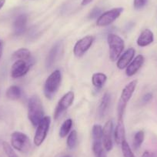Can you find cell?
I'll return each mask as SVG.
<instances>
[{"label":"cell","mask_w":157,"mask_h":157,"mask_svg":"<svg viewBox=\"0 0 157 157\" xmlns=\"http://www.w3.org/2000/svg\"><path fill=\"white\" fill-rule=\"evenodd\" d=\"M43 102L38 96L30 97L28 102V119L34 127H37L44 118Z\"/></svg>","instance_id":"6da1fadb"},{"label":"cell","mask_w":157,"mask_h":157,"mask_svg":"<svg viewBox=\"0 0 157 157\" xmlns=\"http://www.w3.org/2000/svg\"><path fill=\"white\" fill-rule=\"evenodd\" d=\"M138 84L137 80H132L127 84L126 86L123 88L122 91L121 96H120L119 102H118L117 106V114H118V120H123V116H124L125 110L127 106L128 102H129L130 99L132 98L136 88Z\"/></svg>","instance_id":"7a4b0ae2"},{"label":"cell","mask_w":157,"mask_h":157,"mask_svg":"<svg viewBox=\"0 0 157 157\" xmlns=\"http://www.w3.org/2000/svg\"><path fill=\"white\" fill-rule=\"evenodd\" d=\"M62 82V73L59 70L56 69L52 72L46 78L44 84V95L47 99H52L56 94L59 89Z\"/></svg>","instance_id":"3957f363"},{"label":"cell","mask_w":157,"mask_h":157,"mask_svg":"<svg viewBox=\"0 0 157 157\" xmlns=\"http://www.w3.org/2000/svg\"><path fill=\"white\" fill-rule=\"evenodd\" d=\"M107 43L109 49L110 60L115 62L120 58L122 52L124 50V40L118 35L110 33L107 36Z\"/></svg>","instance_id":"277c9868"},{"label":"cell","mask_w":157,"mask_h":157,"mask_svg":"<svg viewBox=\"0 0 157 157\" xmlns=\"http://www.w3.org/2000/svg\"><path fill=\"white\" fill-rule=\"evenodd\" d=\"M11 146L22 153H27L32 148L31 141L28 136L19 131L13 132L11 135Z\"/></svg>","instance_id":"5b68a950"},{"label":"cell","mask_w":157,"mask_h":157,"mask_svg":"<svg viewBox=\"0 0 157 157\" xmlns=\"http://www.w3.org/2000/svg\"><path fill=\"white\" fill-rule=\"evenodd\" d=\"M51 124V118L49 116H45L42 121L38 125L36 129V134H35L34 143L36 146H40L43 143L44 140L47 136L48 132H49V127Z\"/></svg>","instance_id":"8992f818"},{"label":"cell","mask_w":157,"mask_h":157,"mask_svg":"<svg viewBox=\"0 0 157 157\" xmlns=\"http://www.w3.org/2000/svg\"><path fill=\"white\" fill-rule=\"evenodd\" d=\"M123 12V8L119 7V8H114L102 13L101 16L97 19L96 25L99 27L108 26L120 17Z\"/></svg>","instance_id":"52a82bcc"},{"label":"cell","mask_w":157,"mask_h":157,"mask_svg":"<svg viewBox=\"0 0 157 157\" xmlns=\"http://www.w3.org/2000/svg\"><path fill=\"white\" fill-rule=\"evenodd\" d=\"M93 42H94V38L92 36H86L78 39L73 48L74 56L77 58L83 56L86 52L91 48Z\"/></svg>","instance_id":"ba28073f"},{"label":"cell","mask_w":157,"mask_h":157,"mask_svg":"<svg viewBox=\"0 0 157 157\" xmlns=\"http://www.w3.org/2000/svg\"><path fill=\"white\" fill-rule=\"evenodd\" d=\"M75 99V94L72 91L68 92L59 101L58 105L54 113V119L57 120L65 111L68 109L72 105Z\"/></svg>","instance_id":"9c48e42d"},{"label":"cell","mask_w":157,"mask_h":157,"mask_svg":"<svg viewBox=\"0 0 157 157\" xmlns=\"http://www.w3.org/2000/svg\"><path fill=\"white\" fill-rule=\"evenodd\" d=\"M113 123L112 120H109L105 123L103 128H102V142L104 149L106 152H109L113 148Z\"/></svg>","instance_id":"30bf717a"},{"label":"cell","mask_w":157,"mask_h":157,"mask_svg":"<svg viewBox=\"0 0 157 157\" xmlns=\"http://www.w3.org/2000/svg\"><path fill=\"white\" fill-rule=\"evenodd\" d=\"M33 66L30 63L24 60H16L11 68V76L13 78H21L26 75L27 72Z\"/></svg>","instance_id":"8fae6325"},{"label":"cell","mask_w":157,"mask_h":157,"mask_svg":"<svg viewBox=\"0 0 157 157\" xmlns=\"http://www.w3.org/2000/svg\"><path fill=\"white\" fill-rule=\"evenodd\" d=\"M145 58L143 55H138L132 60L130 63L126 68V75L131 77L135 75L143 66Z\"/></svg>","instance_id":"7c38bea8"},{"label":"cell","mask_w":157,"mask_h":157,"mask_svg":"<svg viewBox=\"0 0 157 157\" xmlns=\"http://www.w3.org/2000/svg\"><path fill=\"white\" fill-rule=\"evenodd\" d=\"M136 50L134 48H129L124 53L122 56H120V58L118 59L117 66L118 69H124L128 66V65L132 62V60L134 59V56H135Z\"/></svg>","instance_id":"4fadbf2b"},{"label":"cell","mask_w":157,"mask_h":157,"mask_svg":"<svg viewBox=\"0 0 157 157\" xmlns=\"http://www.w3.org/2000/svg\"><path fill=\"white\" fill-rule=\"evenodd\" d=\"M27 20L28 18L25 14H21L16 17L13 22V28H14V33L16 36H21L25 33L26 29Z\"/></svg>","instance_id":"5bb4252c"},{"label":"cell","mask_w":157,"mask_h":157,"mask_svg":"<svg viewBox=\"0 0 157 157\" xmlns=\"http://www.w3.org/2000/svg\"><path fill=\"white\" fill-rule=\"evenodd\" d=\"M154 41L153 33L149 29H146L140 33V36L137 39L136 43L140 47H146L149 46Z\"/></svg>","instance_id":"9a60e30c"},{"label":"cell","mask_w":157,"mask_h":157,"mask_svg":"<svg viewBox=\"0 0 157 157\" xmlns=\"http://www.w3.org/2000/svg\"><path fill=\"white\" fill-rule=\"evenodd\" d=\"M62 49V43L61 42H58L56 43L51 49L49 50V53H48L46 59V68L49 69L52 66V65L55 63L56 59L58 57L59 53L60 50Z\"/></svg>","instance_id":"2e32d148"},{"label":"cell","mask_w":157,"mask_h":157,"mask_svg":"<svg viewBox=\"0 0 157 157\" xmlns=\"http://www.w3.org/2000/svg\"><path fill=\"white\" fill-rule=\"evenodd\" d=\"M12 58L16 61V60H24V61L29 62L32 65L34 64V59L32 57L31 52L25 48H21V49L15 51L13 52Z\"/></svg>","instance_id":"e0dca14e"},{"label":"cell","mask_w":157,"mask_h":157,"mask_svg":"<svg viewBox=\"0 0 157 157\" xmlns=\"http://www.w3.org/2000/svg\"><path fill=\"white\" fill-rule=\"evenodd\" d=\"M114 139L116 144L121 145L124 140H126V131L123 120H118L117 125L114 130Z\"/></svg>","instance_id":"ac0fdd59"},{"label":"cell","mask_w":157,"mask_h":157,"mask_svg":"<svg viewBox=\"0 0 157 157\" xmlns=\"http://www.w3.org/2000/svg\"><path fill=\"white\" fill-rule=\"evenodd\" d=\"M110 103V94L109 93H105L102 96L100 101L99 107H98V116L99 118H103L108 111L109 106Z\"/></svg>","instance_id":"d6986e66"},{"label":"cell","mask_w":157,"mask_h":157,"mask_svg":"<svg viewBox=\"0 0 157 157\" xmlns=\"http://www.w3.org/2000/svg\"><path fill=\"white\" fill-rule=\"evenodd\" d=\"M107 80V76L105 74L102 72H96L94 73L92 76V82L95 88L100 90L105 85V82Z\"/></svg>","instance_id":"ffe728a7"},{"label":"cell","mask_w":157,"mask_h":157,"mask_svg":"<svg viewBox=\"0 0 157 157\" xmlns=\"http://www.w3.org/2000/svg\"><path fill=\"white\" fill-rule=\"evenodd\" d=\"M6 96L11 100H17L22 96V90L17 86H11L7 90Z\"/></svg>","instance_id":"44dd1931"},{"label":"cell","mask_w":157,"mask_h":157,"mask_svg":"<svg viewBox=\"0 0 157 157\" xmlns=\"http://www.w3.org/2000/svg\"><path fill=\"white\" fill-rule=\"evenodd\" d=\"M67 146L69 149H74L78 144V134L75 130L71 131L67 137Z\"/></svg>","instance_id":"7402d4cb"},{"label":"cell","mask_w":157,"mask_h":157,"mask_svg":"<svg viewBox=\"0 0 157 157\" xmlns=\"http://www.w3.org/2000/svg\"><path fill=\"white\" fill-rule=\"evenodd\" d=\"M72 126V120L71 119H68L62 124L59 130V136L61 138H65L66 136L69 135L70 132L71 128Z\"/></svg>","instance_id":"603a6c76"},{"label":"cell","mask_w":157,"mask_h":157,"mask_svg":"<svg viewBox=\"0 0 157 157\" xmlns=\"http://www.w3.org/2000/svg\"><path fill=\"white\" fill-rule=\"evenodd\" d=\"M145 139V132L143 130H140L135 134L133 139V143H132V145H133V148L137 150L138 149H140V146L143 144V141H144Z\"/></svg>","instance_id":"cb8c5ba5"},{"label":"cell","mask_w":157,"mask_h":157,"mask_svg":"<svg viewBox=\"0 0 157 157\" xmlns=\"http://www.w3.org/2000/svg\"><path fill=\"white\" fill-rule=\"evenodd\" d=\"M92 136L93 141H102V127L99 124H95L92 129Z\"/></svg>","instance_id":"d4e9b609"},{"label":"cell","mask_w":157,"mask_h":157,"mask_svg":"<svg viewBox=\"0 0 157 157\" xmlns=\"http://www.w3.org/2000/svg\"><path fill=\"white\" fill-rule=\"evenodd\" d=\"M122 151H123V157H136L134 155L133 152H132V149L129 146V143L124 140V141L122 143Z\"/></svg>","instance_id":"484cf974"},{"label":"cell","mask_w":157,"mask_h":157,"mask_svg":"<svg viewBox=\"0 0 157 157\" xmlns=\"http://www.w3.org/2000/svg\"><path fill=\"white\" fill-rule=\"evenodd\" d=\"M2 148L7 157H19L13 149V146L9 144L7 142H2Z\"/></svg>","instance_id":"4316f807"},{"label":"cell","mask_w":157,"mask_h":157,"mask_svg":"<svg viewBox=\"0 0 157 157\" xmlns=\"http://www.w3.org/2000/svg\"><path fill=\"white\" fill-rule=\"evenodd\" d=\"M101 14H102V10L99 8L96 7V8H94L90 12V15H89V18L90 19H96V18H99L101 16Z\"/></svg>","instance_id":"83f0119b"},{"label":"cell","mask_w":157,"mask_h":157,"mask_svg":"<svg viewBox=\"0 0 157 157\" xmlns=\"http://www.w3.org/2000/svg\"><path fill=\"white\" fill-rule=\"evenodd\" d=\"M147 0H134L133 6L136 10H140L146 6Z\"/></svg>","instance_id":"f1b7e54d"},{"label":"cell","mask_w":157,"mask_h":157,"mask_svg":"<svg viewBox=\"0 0 157 157\" xmlns=\"http://www.w3.org/2000/svg\"><path fill=\"white\" fill-rule=\"evenodd\" d=\"M152 98H153V95H152V93H148L143 96V99H142V102H143V103H145V104L148 103V102H149L151 100H152Z\"/></svg>","instance_id":"f546056e"},{"label":"cell","mask_w":157,"mask_h":157,"mask_svg":"<svg viewBox=\"0 0 157 157\" xmlns=\"http://www.w3.org/2000/svg\"><path fill=\"white\" fill-rule=\"evenodd\" d=\"M142 157H154V154L149 150L145 151L142 155Z\"/></svg>","instance_id":"4dcf8cb0"},{"label":"cell","mask_w":157,"mask_h":157,"mask_svg":"<svg viewBox=\"0 0 157 157\" xmlns=\"http://www.w3.org/2000/svg\"><path fill=\"white\" fill-rule=\"evenodd\" d=\"M96 157H107L106 152H105V150H103L102 152H101L100 153L98 154L97 155H96Z\"/></svg>","instance_id":"1f68e13d"},{"label":"cell","mask_w":157,"mask_h":157,"mask_svg":"<svg viewBox=\"0 0 157 157\" xmlns=\"http://www.w3.org/2000/svg\"><path fill=\"white\" fill-rule=\"evenodd\" d=\"M93 0H82V6H87L90 4Z\"/></svg>","instance_id":"d6a6232c"},{"label":"cell","mask_w":157,"mask_h":157,"mask_svg":"<svg viewBox=\"0 0 157 157\" xmlns=\"http://www.w3.org/2000/svg\"><path fill=\"white\" fill-rule=\"evenodd\" d=\"M5 3H6V0H0V10H2V8L4 6Z\"/></svg>","instance_id":"836d02e7"},{"label":"cell","mask_w":157,"mask_h":157,"mask_svg":"<svg viewBox=\"0 0 157 157\" xmlns=\"http://www.w3.org/2000/svg\"><path fill=\"white\" fill-rule=\"evenodd\" d=\"M62 157H72V156H71L70 155H63V156H62Z\"/></svg>","instance_id":"e575fe53"},{"label":"cell","mask_w":157,"mask_h":157,"mask_svg":"<svg viewBox=\"0 0 157 157\" xmlns=\"http://www.w3.org/2000/svg\"><path fill=\"white\" fill-rule=\"evenodd\" d=\"M1 56H2V49L0 50V58H1Z\"/></svg>","instance_id":"d590c367"},{"label":"cell","mask_w":157,"mask_h":157,"mask_svg":"<svg viewBox=\"0 0 157 157\" xmlns=\"http://www.w3.org/2000/svg\"><path fill=\"white\" fill-rule=\"evenodd\" d=\"M1 45H2V43H1V41H0V50H1Z\"/></svg>","instance_id":"8d00e7d4"},{"label":"cell","mask_w":157,"mask_h":157,"mask_svg":"<svg viewBox=\"0 0 157 157\" xmlns=\"http://www.w3.org/2000/svg\"><path fill=\"white\" fill-rule=\"evenodd\" d=\"M154 157H155V156H154Z\"/></svg>","instance_id":"74e56055"}]
</instances>
